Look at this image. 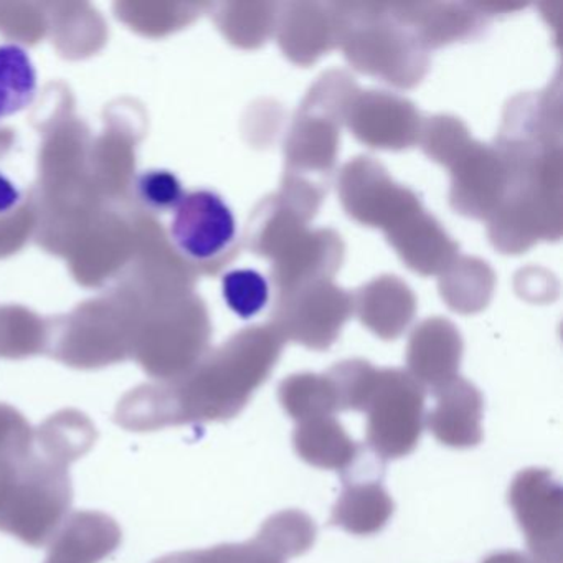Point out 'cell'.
<instances>
[{
  "label": "cell",
  "instance_id": "cell-26",
  "mask_svg": "<svg viewBox=\"0 0 563 563\" xmlns=\"http://www.w3.org/2000/svg\"><path fill=\"white\" fill-rule=\"evenodd\" d=\"M156 563H285V560L253 539L245 543H223L212 549L174 553Z\"/></svg>",
  "mask_w": 563,
  "mask_h": 563
},
{
  "label": "cell",
  "instance_id": "cell-4",
  "mask_svg": "<svg viewBox=\"0 0 563 563\" xmlns=\"http://www.w3.org/2000/svg\"><path fill=\"white\" fill-rule=\"evenodd\" d=\"M357 93L344 74H329L306 98L286 141V179L328 190L338 156L339 128Z\"/></svg>",
  "mask_w": 563,
  "mask_h": 563
},
{
  "label": "cell",
  "instance_id": "cell-5",
  "mask_svg": "<svg viewBox=\"0 0 563 563\" xmlns=\"http://www.w3.org/2000/svg\"><path fill=\"white\" fill-rule=\"evenodd\" d=\"M362 411L367 448L382 461L413 453L424 427V388L400 368H377Z\"/></svg>",
  "mask_w": 563,
  "mask_h": 563
},
{
  "label": "cell",
  "instance_id": "cell-28",
  "mask_svg": "<svg viewBox=\"0 0 563 563\" xmlns=\"http://www.w3.org/2000/svg\"><path fill=\"white\" fill-rule=\"evenodd\" d=\"M22 203V190L8 174L0 170V217L14 213Z\"/></svg>",
  "mask_w": 563,
  "mask_h": 563
},
{
  "label": "cell",
  "instance_id": "cell-30",
  "mask_svg": "<svg viewBox=\"0 0 563 563\" xmlns=\"http://www.w3.org/2000/svg\"><path fill=\"white\" fill-rule=\"evenodd\" d=\"M481 563H533L526 553L514 552V550H500L490 553Z\"/></svg>",
  "mask_w": 563,
  "mask_h": 563
},
{
  "label": "cell",
  "instance_id": "cell-13",
  "mask_svg": "<svg viewBox=\"0 0 563 563\" xmlns=\"http://www.w3.org/2000/svg\"><path fill=\"white\" fill-rule=\"evenodd\" d=\"M344 256L341 236L331 230L302 232L273 258L272 276L278 295L318 282H331Z\"/></svg>",
  "mask_w": 563,
  "mask_h": 563
},
{
  "label": "cell",
  "instance_id": "cell-20",
  "mask_svg": "<svg viewBox=\"0 0 563 563\" xmlns=\"http://www.w3.org/2000/svg\"><path fill=\"white\" fill-rule=\"evenodd\" d=\"M391 11L424 48L473 37L483 25L479 15L467 11L466 5H407Z\"/></svg>",
  "mask_w": 563,
  "mask_h": 563
},
{
  "label": "cell",
  "instance_id": "cell-3",
  "mask_svg": "<svg viewBox=\"0 0 563 563\" xmlns=\"http://www.w3.org/2000/svg\"><path fill=\"white\" fill-rule=\"evenodd\" d=\"M335 37L357 70L401 88L420 84L427 71V48L391 9L331 5Z\"/></svg>",
  "mask_w": 563,
  "mask_h": 563
},
{
  "label": "cell",
  "instance_id": "cell-8",
  "mask_svg": "<svg viewBox=\"0 0 563 563\" xmlns=\"http://www.w3.org/2000/svg\"><path fill=\"white\" fill-rule=\"evenodd\" d=\"M169 239L184 258L196 265H212L236 252L239 229L222 196L213 190H194L174 212Z\"/></svg>",
  "mask_w": 563,
  "mask_h": 563
},
{
  "label": "cell",
  "instance_id": "cell-23",
  "mask_svg": "<svg viewBox=\"0 0 563 563\" xmlns=\"http://www.w3.org/2000/svg\"><path fill=\"white\" fill-rule=\"evenodd\" d=\"M316 536L318 529L308 514L301 510H283L263 523L255 540L278 559L286 560L305 555L314 545Z\"/></svg>",
  "mask_w": 563,
  "mask_h": 563
},
{
  "label": "cell",
  "instance_id": "cell-2",
  "mask_svg": "<svg viewBox=\"0 0 563 563\" xmlns=\"http://www.w3.org/2000/svg\"><path fill=\"white\" fill-rule=\"evenodd\" d=\"M283 344L272 325L246 329L179 387L124 398L114 420L131 431H154L235 418L268 380Z\"/></svg>",
  "mask_w": 563,
  "mask_h": 563
},
{
  "label": "cell",
  "instance_id": "cell-7",
  "mask_svg": "<svg viewBox=\"0 0 563 563\" xmlns=\"http://www.w3.org/2000/svg\"><path fill=\"white\" fill-rule=\"evenodd\" d=\"M509 504L526 536L533 563H563V493L559 479L543 467L514 477Z\"/></svg>",
  "mask_w": 563,
  "mask_h": 563
},
{
  "label": "cell",
  "instance_id": "cell-22",
  "mask_svg": "<svg viewBox=\"0 0 563 563\" xmlns=\"http://www.w3.org/2000/svg\"><path fill=\"white\" fill-rule=\"evenodd\" d=\"M279 404L295 421L334 417L339 411L338 391L328 374H295L279 385Z\"/></svg>",
  "mask_w": 563,
  "mask_h": 563
},
{
  "label": "cell",
  "instance_id": "cell-14",
  "mask_svg": "<svg viewBox=\"0 0 563 563\" xmlns=\"http://www.w3.org/2000/svg\"><path fill=\"white\" fill-rule=\"evenodd\" d=\"M437 405L427 415V427L441 444L467 450L483 441L484 398L471 382L457 375L433 391Z\"/></svg>",
  "mask_w": 563,
  "mask_h": 563
},
{
  "label": "cell",
  "instance_id": "cell-9",
  "mask_svg": "<svg viewBox=\"0 0 563 563\" xmlns=\"http://www.w3.org/2000/svg\"><path fill=\"white\" fill-rule=\"evenodd\" d=\"M339 194L352 219L384 229L385 233L421 206L411 190L395 184L387 170L368 157H357L344 167L339 179Z\"/></svg>",
  "mask_w": 563,
  "mask_h": 563
},
{
  "label": "cell",
  "instance_id": "cell-25",
  "mask_svg": "<svg viewBox=\"0 0 563 563\" xmlns=\"http://www.w3.org/2000/svg\"><path fill=\"white\" fill-rule=\"evenodd\" d=\"M134 192L137 200L154 213L176 212L186 197L179 176L173 170L161 169V167H153L137 174Z\"/></svg>",
  "mask_w": 563,
  "mask_h": 563
},
{
  "label": "cell",
  "instance_id": "cell-29",
  "mask_svg": "<svg viewBox=\"0 0 563 563\" xmlns=\"http://www.w3.org/2000/svg\"><path fill=\"white\" fill-rule=\"evenodd\" d=\"M45 563H100L98 560L91 559V556L85 555V553L77 552V550L70 549V547L64 545V543L51 542V552H48V559Z\"/></svg>",
  "mask_w": 563,
  "mask_h": 563
},
{
  "label": "cell",
  "instance_id": "cell-10",
  "mask_svg": "<svg viewBox=\"0 0 563 563\" xmlns=\"http://www.w3.org/2000/svg\"><path fill=\"white\" fill-rule=\"evenodd\" d=\"M384 464L367 446L355 463L341 474L344 490L332 509V526L354 536H374L394 516V500L382 484Z\"/></svg>",
  "mask_w": 563,
  "mask_h": 563
},
{
  "label": "cell",
  "instance_id": "cell-6",
  "mask_svg": "<svg viewBox=\"0 0 563 563\" xmlns=\"http://www.w3.org/2000/svg\"><path fill=\"white\" fill-rule=\"evenodd\" d=\"M352 311L354 301L347 292L331 282L311 283L278 295L272 328L283 341L325 351L334 344Z\"/></svg>",
  "mask_w": 563,
  "mask_h": 563
},
{
  "label": "cell",
  "instance_id": "cell-1",
  "mask_svg": "<svg viewBox=\"0 0 563 563\" xmlns=\"http://www.w3.org/2000/svg\"><path fill=\"white\" fill-rule=\"evenodd\" d=\"M560 111L547 95L519 98L497 151L507 169L503 203L490 217V240L504 253L526 252L560 235Z\"/></svg>",
  "mask_w": 563,
  "mask_h": 563
},
{
  "label": "cell",
  "instance_id": "cell-19",
  "mask_svg": "<svg viewBox=\"0 0 563 563\" xmlns=\"http://www.w3.org/2000/svg\"><path fill=\"white\" fill-rule=\"evenodd\" d=\"M361 321L378 338L391 341L401 335L415 314L410 289L395 276L375 279L358 292Z\"/></svg>",
  "mask_w": 563,
  "mask_h": 563
},
{
  "label": "cell",
  "instance_id": "cell-15",
  "mask_svg": "<svg viewBox=\"0 0 563 563\" xmlns=\"http://www.w3.org/2000/svg\"><path fill=\"white\" fill-rule=\"evenodd\" d=\"M463 341L451 322L430 319L415 329L408 344V374L431 394L457 377Z\"/></svg>",
  "mask_w": 563,
  "mask_h": 563
},
{
  "label": "cell",
  "instance_id": "cell-24",
  "mask_svg": "<svg viewBox=\"0 0 563 563\" xmlns=\"http://www.w3.org/2000/svg\"><path fill=\"white\" fill-rule=\"evenodd\" d=\"M222 295L230 311L239 318L252 319L268 305L269 285L255 269H233L223 276Z\"/></svg>",
  "mask_w": 563,
  "mask_h": 563
},
{
  "label": "cell",
  "instance_id": "cell-16",
  "mask_svg": "<svg viewBox=\"0 0 563 563\" xmlns=\"http://www.w3.org/2000/svg\"><path fill=\"white\" fill-rule=\"evenodd\" d=\"M387 236L401 260L420 275L446 272L456 262V243L423 207L410 213Z\"/></svg>",
  "mask_w": 563,
  "mask_h": 563
},
{
  "label": "cell",
  "instance_id": "cell-12",
  "mask_svg": "<svg viewBox=\"0 0 563 563\" xmlns=\"http://www.w3.org/2000/svg\"><path fill=\"white\" fill-rule=\"evenodd\" d=\"M344 121L358 141L380 150H405L421 136L420 114L413 104L394 95L357 91Z\"/></svg>",
  "mask_w": 563,
  "mask_h": 563
},
{
  "label": "cell",
  "instance_id": "cell-27",
  "mask_svg": "<svg viewBox=\"0 0 563 563\" xmlns=\"http://www.w3.org/2000/svg\"><path fill=\"white\" fill-rule=\"evenodd\" d=\"M424 153L437 163L450 166L454 157L470 144L466 128L454 118H433L421 130Z\"/></svg>",
  "mask_w": 563,
  "mask_h": 563
},
{
  "label": "cell",
  "instance_id": "cell-18",
  "mask_svg": "<svg viewBox=\"0 0 563 563\" xmlns=\"http://www.w3.org/2000/svg\"><path fill=\"white\" fill-rule=\"evenodd\" d=\"M292 444L305 463L341 474L355 463L364 448L349 437L335 417L299 421L292 434Z\"/></svg>",
  "mask_w": 563,
  "mask_h": 563
},
{
  "label": "cell",
  "instance_id": "cell-17",
  "mask_svg": "<svg viewBox=\"0 0 563 563\" xmlns=\"http://www.w3.org/2000/svg\"><path fill=\"white\" fill-rule=\"evenodd\" d=\"M278 18L279 45L296 64H311L338 42L334 15L328 12V5L325 9L318 4L286 5Z\"/></svg>",
  "mask_w": 563,
  "mask_h": 563
},
{
  "label": "cell",
  "instance_id": "cell-11",
  "mask_svg": "<svg viewBox=\"0 0 563 563\" xmlns=\"http://www.w3.org/2000/svg\"><path fill=\"white\" fill-rule=\"evenodd\" d=\"M451 206L473 219H490L506 197L507 169L503 154L470 141L450 164Z\"/></svg>",
  "mask_w": 563,
  "mask_h": 563
},
{
  "label": "cell",
  "instance_id": "cell-21",
  "mask_svg": "<svg viewBox=\"0 0 563 563\" xmlns=\"http://www.w3.org/2000/svg\"><path fill=\"white\" fill-rule=\"evenodd\" d=\"M38 71L31 52L15 42L0 44V123L34 104Z\"/></svg>",
  "mask_w": 563,
  "mask_h": 563
}]
</instances>
